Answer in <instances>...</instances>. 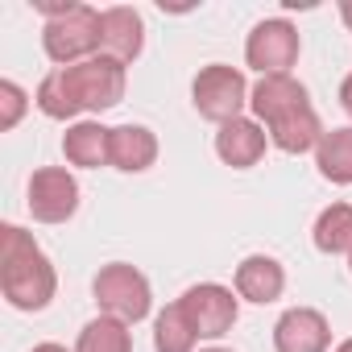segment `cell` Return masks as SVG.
Segmentation results:
<instances>
[{
	"label": "cell",
	"instance_id": "obj_23",
	"mask_svg": "<svg viewBox=\"0 0 352 352\" xmlns=\"http://www.w3.org/2000/svg\"><path fill=\"white\" fill-rule=\"evenodd\" d=\"M34 352H67V348H63V344H38Z\"/></svg>",
	"mask_w": 352,
	"mask_h": 352
},
{
	"label": "cell",
	"instance_id": "obj_1",
	"mask_svg": "<svg viewBox=\"0 0 352 352\" xmlns=\"http://www.w3.org/2000/svg\"><path fill=\"white\" fill-rule=\"evenodd\" d=\"M249 108L282 153H307L323 141V124L311 108V96L294 75H265L253 87Z\"/></svg>",
	"mask_w": 352,
	"mask_h": 352
},
{
	"label": "cell",
	"instance_id": "obj_16",
	"mask_svg": "<svg viewBox=\"0 0 352 352\" xmlns=\"http://www.w3.org/2000/svg\"><path fill=\"white\" fill-rule=\"evenodd\" d=\"M315 166L327 183L348 187L352 183V129H331L315 145Z\"/></svg>",
	"mask_w": 352,
	"mask_h": 352
},
{
	"label": "cell",
	"instance_id": "obj_6",
	"mask_svg": "<svg viewBox=\"0 0 352 352\" xmlns=\"http://www.w3.org/2000/svg\"><path fill=\"white\" fill-rule=\"evenodd\" d=\"M249 83L236 67H224V63H212L195 75L191 83V100H195V112L204 120H216V124H228V120H241V108L249 104Z\"/></svg>",
	"mask_w": 352,
	"mask_h": 352
},
{
	"label": "cell",
	"instance_id": "obj_14",
	"mask_svg": "<svg viewBox=\"0 0 352 352\" xmlns=\"http://www.w3.org/2000/svg\"><path fill=\"white\" fill-rule=\"evenodd\" d=\"M282 290H286V270H282V261H274V257H265V253H253V257H245V261L236 265V294H241V298L265 307V302L282 298Z\"/></svg>",
	"mask_w": 352,
	"mask_h": 352
},
{
	"label": "cell",
	"instance_id": "obj_3",
	"mask_svg": "<svg viewBox=\"0 0 352 352\" xmlns=\"http://www.w3.org/2000/svg\"><path fill=\"white\" fill-rule=\"evenodd\" d=\"M75 116L79 112H108L124 100V63L108 58V54H96L87 63H75V67H54Z\"/></svg>",
	"mask_w": 352,
	"mask_h": 352
},
{
	"label": "cell",
	"instance_id": "obj_20",
	"mask_svg": "<svg viewBox=\"0 0 352 352\" xmlns=\"http://www.w3.org/2000/svg\"><path fill=\"white\" fill-rule=\"evenodd\" d=\"M21 112H25V91L13 79H5L0 83V129H17Z\"/></svg>",
	"mask_w": 352,
	"mask_h": 352
},
{
	"label": "cell",
	"instance_id": "obj_15",
	"mask_svg": "<svg viewBox=\"0 0 352 352\" xmlns=\"http://www.w3.org/2000/svg\"><path fill=\"white\" fill-rule=\"evenodd\" d=\"M157 162V137L145 124H120L112 129V166L124 174H141Z\"/></svg>",
	"mask_w": 352,
	"mask_h": 352
},
{
	"label": "cell",
	"instance_id": "obj_2",
	"mask_svg": "<svg viewBox=\"0 0 352 352\" xmlns=\"http://www.w3.org/2000/svg\"><path fill=\"white\" fill-rule=\"evenodd\" d=\"M0 286H5V298L17 311H42V307H50V298L58 290V274H54L50 257L17 224L0 228Z\"/></svg>",
	"mask_w": 352,
	"mask_h": 352
},
{
	"label": "cell",
	"instance_id": "obj_8",
	"mask_svg": "<svg viewBox=\"0 0 352 352\" xmlns=\"http://www.w3.org/2000/svg\"><path fill=\"white\" fill-rule=\"evenodd\" d=\"M79 212V183L63 166H46L30 179V216L38 224H67Z\"/></svg>",
	"mask_w": 352,
	"mask_h": 352
},
{
	"label": "cell",
	"instance_id": "obj_21",
	"mask_svg": "<svg viewBox=\"0 0 352 352\" xmlns=\"http://www.w3.org/2000/svg\"><path fill=\"white\" fill-rule=\"evenodd\" d=\"M340 108H344V112L352 116V75H348V79L340 83Z\"/></svg>",
	"mask_w": 352,
	"mask_h": 352
},
{
	"label": "cell",
	"instance_id": "obj_26",
	"mask_svg": "<svg viewBox=\"0 0 352 352\" xmlns=\"http://www.w3.org/2000/svg\"><path fill=\"white\" fill-rule=\"evenodd\" d=\"M348 270H352V253H348Z\"/></svg>",
	"mask_w": 352,
	"mask_h": 352
},
{
	"label": "cell",
	"instance_id": "obj_4",
	"mask_svg": "<svg viewBox=\"0 0 352 352\" xmlns=\"http://www.w3.org/2000/svg\"><path fill=\"white\" fill-rule=\"evenodd\" d=\"M100 21L104 13H96L91 5H71L63 17H50L42 30V46L50 54V63L58 67H75L96 58L100 50Z\"/></svg>",
	"mask_w": 352,
	"mask_h": 352
},
{
	"label": "cell",
	"instance_id": "obj_9",
	"mask_svg": "<svg viewBox=\"0 0 352 352\" xmlns=\"http://www.w3.org/2000/svg\"><path fill=\"white\" fill-rule=\"evenodd\" d=\"M183 311H187V319L195 323V331L199 336H208V340H216V336H224V331H232V323H236V298H232V290L228 286H220V282H199V286H191L183 298Z\"/></svg>",
	"mask_w": 352,
	"mask_h": 352
},
{
	"label": "cell",
	"instance_id": "obj_13",
	"mask_svg": "<svg viewBox=\"0 0 352 352\" xmlns=\"http://www.w3.org/2000/svg\"><path fill=\"white\" fill-rule=\"evenodd\" d=\"M63 153L71 166L100 170L112 162V129H104L100 120H79L63 133Z\"/></svg>",
	"mask_w": 352,
	"mask_h": 352
},
{
	"label": "cell",
	"instance_id": "obj_22",
	"mask_svg": "<svg viewBox=\"0 0 352 352\" xmlns=\"http://www.w3.org/2000/svg\"><path fill=\"white\" fill-rule=\"evenodd\" d=\"M340 17H344V25L352 30V0H344V5H340Z\"/></svg>",
	"mask_w": 352,
	"mask_h": 352
},
{
	"label": "cell",
	"instance_id": "obj_7",
	"mask_svg": "<svg viewBox=\"0 0 352 352\" xmlns=\"http://www.w3.org/2000/svg\"><path fill=\"white\" fill-rule=\"evenodd\" d=\"M245 58L253 71L265 75H286L298 63V30L286 17H270L261 25H253L249 42H245Z\"/></svg>",
	"mask_w": 352,
	"mask_h": 352
},
{
	"label": "cell",
	"instance_id": "obj_17",
	"mask_svg": "<svg viewBox=\"0 0 352 352\" xmlns=\"http://www.w3.org/2000/svg\"><path fill=\"white\" fill-rule=\"evenodd\" d=\"M199 344V331L195 323L187 319L183 302H170L157 319H153V348L157 352H195Z\"/></svg>",
	"mask_w": 352,
	"mask_h": 352
},
{
	"label": "cell",
	"instance_id": "obj_18",
	"mask_svg": "<svg viewBox=\"0 0 352 352\" xmlns=\"http://www.w3.org/2000/svg\"><path fill=\"white\" fill-rule=\"evenodd\" d=\"M315 249L319 253H352V204H331L315 220Z\"/></svg>",
	"mask_w": 352,
	"mask_h": 352
},
{
	"label": "cell",
	"instance_id": "obj_19",
	"mask_svg": "<svg viewBox=\"0 0 352 352\" xmlns=\"http://www.w3.org/2000/svg\"><path fill=\"white\" fill-rule=\"evenodd\" d=\"M75 352H133V336H129V323L112 319V315H100L91 319L83 331H79V344Z\"/></svg>",
	"mask_w": 352,
	"mask_h": 352
},
{
	"label": "cell",
	"instance_id": "obj_5",
	"mask_svg": "<svg viewBox=\"0 0 352 352\" xmlns=\"http://www.w3.org/2000/svg\"><path fill=\"white\" fill-rule=\"evenodd\" d=\"M91 290H96L100 311L112 315V319H120V323H141V319L149 315V307H153V294H149L145 274L133 270V265H124V261L104 265V270L96 274Z\"/></svg>",
	"mask_w": 352,
	"mask_h": 352
},
{
	"label": "cell",
	"instance_id": "obj_11",
	"mask_svg": "<svg viewBox=\"0 0 352 352\" xmlns=\"http://www.w3.org/2000/svg\"><path fill=\"white\" fill-rule=\"evenodd\" d=\"M145 46V25H141V13L129 9V5H112L104 9V21H100V50L116 63H133Z\"/></svg>",
	"mask_w": 352,
	"mask_h": 352
},
{
	"label": "cell",
	"instance_id": "obj_25",
	"mask_svg": "<svg viewBox=\"0 0 352 352\" xmlns=\"http://www.w3.org/2000/svg\"><path fill=\"white\" fill-rule=\"evenodd\" d=\"M204 352H232V348H204Z\"/></svg>",
	"mask_w": 352,
	"mask_h": 352
},
{
	"label": "cell",
	"instance_id": "obj_10",
	"mask_svg": "<svg viewBox=\"0 0 352 352\" xmlns=\"http://www.w3.org/2000/svg\"><path fill=\"white\" fill-rule=\"evenodd\" d=\"M274 348L278 352H327L331 327L315 307H290L274 323Z\"/></svg>",
	"mask_w": 352,
	"mask_h": 352
},
{
	"label": "cell",
	"instance_id": "obj_24",
	"mask_svg": "<svg viewBox=\"0 0 352 352\" xmlns=\"http://www.w3.org/2000/svg\"><path fill=\"white\" fill-rule=\"evenodd\" d=\"M336 352H352V340H344V344H340V348H336Z\"/></svg>",
	"mask_w": 352,
	"mask_h": 352
},
{
	"label": "cell",
	"instance_id": "obj_12",
	"mask_svg": "<svg viewBox=\"0 0 352 352\" xmlns=\"http://www.w3.org/2000/svg\"><path fill=\"white\" fill-rule=\"evenodd\" d=\"M265 141H270V133H265L257 120H245V116H241V120L220 124V133H216V153H220V162H228L232 170H249V166L261 162Z\"/></svg>",
	"mask_w": 352,
	"mask_h": 352
}]
</instances>
